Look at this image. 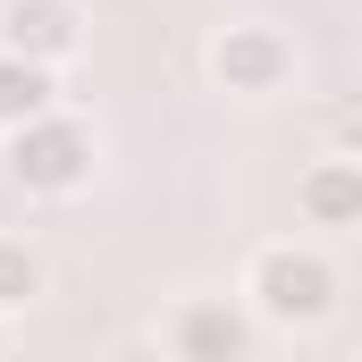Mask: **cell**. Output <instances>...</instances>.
Segmentation results:
<instances>
[{
  "mask_svg": "<svg viewBox=\"0 0 362 362\" xmlns=\"http://www.w3.org/2000/svg\"><path fill=\"white\" fill-rule=\"evenodd\" d=\"M245 312L262 320V329H320L329 312H337V262L320 253V245H295V236H278L262 245L253 262H245Z\"/></svg>",
  "mask_w": 362,
  "mask_h": 362,
  "instance_id": "obj_1",
  "label": "cell"
},
{
  "mask_svg": "<svg viewBox=\"0 0 362 362\" xmlns=\"http://www.w3.org/2000/svg\"><path fill=\"white\" fill-rule=\"evenodd\" d=\"M93 169H101V135H93L76 110H34L25 127H8V177L25 185L34 202H68V194H85Z\"/></svg>",
  "mask_w": 362,
  "mask_h": 362,
  "instance_id": "obj_2",
  "label": "cell"
},
{
  "mask_svg": "<svg viewBox=\"0 0 362 362\" xmlns=\"http://www.w3.org/2000/svg\"><path fill=\"white\" fill-rule=\"evenodd\" d=\"M202 68H211V85L236 93V101H278V93L303 76V51H295V34H278L262 17H236V25L211 34Z\"/></svg>",
  "mask_w": 362,
  "mask_h": 362,
  "instance_id": "obj_3",
  "label": "cell"
},
{
  "mask_svg": "<svg viewBox=\"0 0 362 362\" xmlns=\"http://www.w3.org/2000/svg\"><path fill=\"white\" fill-rule=\"evenodd\" d=\"M262 337V320L245 312V295H185L160 329V346L177 362H245Z\"/></svg>",
  "mask_w": 362,
  "mask_h": 362,
  "instance_id": "obj_4",
  "label": "cell"
},
{
  "mask_svg": "<svg viewBox=\"0 0 362 362\" xmlns=\"http://www.w3.org/2000/svg\"><path fill=\"white\" fill-rule=\"evenodd\" d=\"M0 51H25V59L68 68L85 51V8L76 0H0Z\"/></svg>",
  "mask_w": 362,
  "mask_h": 362,
  "instance_id": "obj_5",
  "label": "cell"
},
{
  "mask_svg": "<svg viewBox=\"0 0 362 362\" xmlns=\"http://www.w3.org/2000/svg\"><path fill=\"white\" fill-rule=\"evenodd\" d=\"M295 211H303V228H329V236L362 228V160L354 152L312 160V169L295 177Z\"/></svg>",
  "mask_w": 362,
  "mask_h": 362,
  "instance_id": "obj_6",
  "label": "cell"
},
{
  "mask_svg": "<svg viewBox=\"0 0 362 362\" xmlns=\"http://www.w3.org/2000/svg\"><path fill=\"white\" fill-rule=\"evenodd\" d=\"M59 101V68L51 59H25V51H0V135L8 127H25L34 110H51Z\"/></svg>",
  "mask_w": 362,
  "mask_h": 362,
  "instance_id": "obj_7",
  "label": "cell"
},
{
  "mask_svg": "<svg viewBox=\"0 0 362 362\" xmlns=\"http://www.w3.org/2000/svg\"><path fill=\"white\" fill-rule=\"evenodd\" d=\"M42 295V253L25 236H0V312H25Z\"/></svg>",
  "mask_w": 362,
  "mask_h": 362,
  "instance_id": "obj_8",
  "label": "cell"
},
{
  "mask_svg": "<svg viewBox=\"0 0 362 362\" xmlns=\"http://www.w3.org/2000/svg\"><path fill=\"white\" fill-rule=\"evenodd\" d=\"M0 346H8V312H0Z\"/></svg>",
  "mask_w": 362,
  "mask_h": 362,
  "instance_id": "obj_9",
  "label": "cell"
}]
</instances>
